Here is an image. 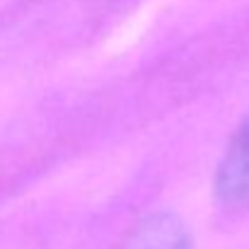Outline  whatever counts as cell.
Instances as JSON below:
<instances>
[{
	"label": "cell",
	"mask_w": 249,
	"mask_h": 249,
	"mask_svg": "<svg viewBox=\"0 0 249 249\" xmlns=\"http://www.w3.org/2000/svg\"><path fill=\"white\" fill-rule=\"evenodd\" d=\"M215 198L223 208L249 211V114L235 128L218 162Z\"/></svg>",
	"instance_id": "cell-1"
}]
</instances>
